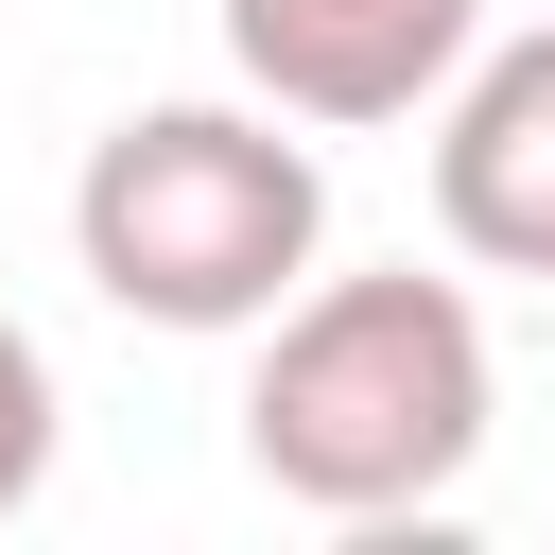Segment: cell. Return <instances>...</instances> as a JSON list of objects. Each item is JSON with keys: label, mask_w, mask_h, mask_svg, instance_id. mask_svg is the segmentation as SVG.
<instances>
[{"label": "cell", "mask_w": 555, "mask_h": 555, "mask_svg": "<svg viewBox=\"0 0 555 555\" xmlns=\"http://www.w3.org/2000/svg\"><path fill=\"white\" fill-rule=\"evenodd\" d=\"M416 121H434V225H451V260L555 278V17L468 35V69Z\"/></svg>", "instance_id": "cell-3"}, {"label": "cell", "mask_w": 555, "mask_h": 555, "mask_svg": "<svg viewBox=\"0 0 555 555\" xmlns=\"http://www.w3.org/2000/svg\"><path fill=\"white\" fill-rule=\"evenodd\" d=\"M468 35H486V0H225V69L312 139L416 121L468 69Z\"/></svg>", "instance_id": "cell-4"}, {"label": "cell", "mask_w": 555, "mask_h": 555, "mask_svg": "<svg viewBox=\"0 0 555 555\" xmlns=\"http://www.w3.org/2000/svg\"><path fill=\"white\" fill-rule=\"evenodd\" d=\"M69 260L139 330H260L330 260V156L260 87L243 104H121L69 173Z\"/></svg>", "instance_id": "cell-2"}, {"label": "cell", "mask_w": 555, "mask_h": 555, "mask_svg": "<svg viewBox=\"0 0 555 555\" xmlns=\"http://www.w3.org/2000/svg\"><path fill=\"white\" fill-rule=\"evenodd\" d=\"M486 416H503V364H486V312L468 278H295L260 312V364H243V468L312 520H416L486 468Z\"/></svg>", "instance_id": "cell-1"}, {"label": "cell", "mask_w": 555, "mask_h": 555, "mask_svg": "<svg viewBox=\"0 0 555 555\" xmlns=\"http://www.w3.org/2000/svg\"><path fill=\"white\" fill-rule=\"evenodd\" d=\"M35 486H52V347L0 312V520H17Z\"/></svg>", "instance_id": "cell-5"}]
</instances>
